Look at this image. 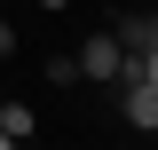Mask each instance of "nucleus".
Returning <instances> with one entry per match:
<instances>
[{
    "label": "nucleus",
    "mask_w": 158,
    "mask_h": 150,
    "mask_svg": "<svg viewBox=\"0 0 158 150\" xmlns=\"http://www.w3.org/2000/svg\"><path fill=\"white\" fill-rule=\"evenodd\" d=\"M40 8H48V16H56V8H71V0H40Z\"/></svg>",
    "instance_id": "423d86ee"
},
{
    "label": "nucleus",
    "mask_w": 158,
    "mask_h": 150,
    "mask_svg": "<svg viewBox=\"0 0 158 150\" xmlns=\"http://www.w3.org/2000/svg\"><path fill=\"white\" fill-rule=\"evenodd\" d=\"M0 56H16V24H0Z\"/></svg>",
    "instance_id": "39448f33"
},
{
    "label": "nucleus",
    "mask_w": 158,
    "mask_h": 150,
    "mask_svg": "<svg viewBox=\"0 0 158 150\" xmlns=\"http://www.w3.org/2000/svg\"><path fill=\"white\" fill-rule=\"evenodd\" d=\"M0 134L24 142V134H32V103H0Z\"/></svg>",
    "instance_id": "20e7f679"
},
{
    "label": "nucleus",
    "mask_w": 158,
    "mask_h": 150,
    "mask_svg": "<svg viewBox=\"0 0 158 150\" xmlns=\"http://www.w3.org/2000/svg\"><path fill=\"white\" fill-rule=\"evenodd\" d=\"M79 79H95V87H111V79H127V56H118V40L111 32H87V48H79Z\"/></svg>",
    "instance_id": "f03ea898"
},
{
    "label": "nucleus",
    "mask_w": 158,
    "mask_h": 150,
    "mask_svg": "<svg viewBox=\"0 0 158 150\" xmlns=\"http://www.w3.org/2000/svg\"><path fill=\"white\" fill-rule=\"evenodd\" d=\"M0 150H16V134H0Z\"/></svg>",
    "instance_id": "0eeeda50"
},
{
    "label": "nucleus",
    "mask_w": 158,
    "mask_h": 150,
    "mask_svg": "<svg viewBox=\"0 0 158 150\" xmlns=\"http://www.w3.org/2000/svg\"><path fill=\"white\" fill-rule=\"evenodd\" d=\"M111 40H118V56L135 63L142 48H158V16H118V32H111Z\"/></svg>",
    "instance_id": "7ed1b4c3"
},
{
    "label": "nucleus",
    "mask_w": 158,
    "mask_h": 150,
    "mask_svg": "<svg viewBox=\"0 0 158 150\" xmlns=\"http://www.w3.org/2000/svg\"><path fill=\"white\" fill-rule=\"evenodd\" d=\"M111 87H118V119H127L135 134H158V87H150V79L127 71V79H111Z\"/></svg>",
    "instance_id": "f257e3e1"
}]
</instances>
